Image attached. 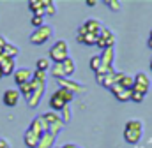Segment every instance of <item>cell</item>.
Instances as JSON below:
<instances>
[{
  "instance_id": "1",
  "label": "cell",
  "mask_w": 152,
  "mask_h": 148,
  "mask_svg": "<svg viewBox=\"0 0 152 148\" xmlns=\"http://www.w3.org/2000/svg\"><path fill=\"white\" fill-rule=\"evenodd\" d=\"M143 134V123L140 120H129L124 127V139L129 145H136L142 139Z\"/></svg>"
},
{
  "instance_id": "2",
  "label": "cell",
  "mask_w": 152,
  "mask_h": 148,
  "mask_svg": "<svg viewBox=\"0 0 152 148\" xmlns=\"http://www.w3.org/2000/svg\"><path fill=\"white\" fill-rule=\"evenodd\" d=\"M75 99V95L71 94V92H67V90H64V88H58L51 97H50V108L55 111H62L71 101Z\"/></svg>"
},
{
  "instance_id": "3",
  "label": "cell",
  "mask_w": 152,
  "mask_h": 148,
  "mask_svg": "<svg viewBox=\"0 0 152 148\" xmlns=\"http://www.w3.org/2000/svg\"><path fill=\"white\" fill-rule=\"evenodd\" d=\"M67 58H69V46H67V42L66 41H57L50 48V60H53L55 64H62Z\"/></svg>"
},
{
  "instance_id": "4",
  "label": "cell",
  "mask_w": 152,
  "mask_h": 148,
  "mask_svg": "<svg viewBox=\"0 0 152 148\" xmlns=\"http://www.w3.org/2000/svg\"><path fill=\"white\" fill-rule=\"evenodd\" d=\"M51 36H53V27H50V25H42L41 28H36V30L32 32V36H30V42L36 44V46H41V44H44L48 39H51Z\"/></svg>"
},
{
  "instance_id": "5",
  "label": "cell",
  "mask_w": 152,
  "mask_h": 148,
  "mask_svg": "<svg viewBox=\"0 0 152 148\" xmlns=\"http://www.w3.org/2000/svg\"><path fill=\"white\" fill-rule=\"evenodd\" d=\"M149 88H151V79L147 78V74L145 73H138L134 76V85H133V92H136V94H142V95H145L147 92H149Z\"/></svg>"
},
{
  "instance_id": "6",
  "label": "cell",
  "mask_w": 152,
  "mask_h": 148,
  "mask_svg": "<svg viewBox=\"0 0 152 148\" xmlns=\"http://www.w3.org/2000/svg\"><path fill=\"white\" fill-rule=\"evenodd\" d=\"M44 88H46V83H37V85H36L32 95L27 99V104H28L30 108H37L39 106V102H41V99H42V95H44Z\"/></svg>"
},
{
  "instance_id": "7",
  "label": "cell",
  "mask_w": 152,
  "mask_h": 148,
  "mask_svg": "<svg viewBox=\"0 0 152 148\" xmlns=\"http://www.w3.org/2000/svg\"><path fill=\"white\" fill-rule=\"evenodd\" d=\"M58 81V85H60V88H64V90H67V92H71L73 95L75 94H81L85 88H83V85H80V83H76L73 79H67V78H62V79H57Z\"/></svg>"
},
{
  "instance_id": "8",
  "label": "cell",
  "mask_w": 152,
  "mask_h": 148,
  "mask_svg": "<svg viewBox=\"0 0 152 148\" xmlns=\"http://www.w3.org/2000/svg\"><path fill=\"white\" fill-rule=\"evenodd\" d=\"M0 71L4 76H11V74H14L16 71V62H14V58H9V57H5L4 53L0 55Z\"/></svg>"
},
{
  "instance_id": "9",
  "label": "cell",
  "mask_w": 152,
  "mask_h": 148,
  "mask_svg": "<svg viewBox=\"0 0 152 148\" xmlns=\"http://www.w3.org/2000/svg\"><path fill=\"white\" fill-rule=\"evenodd\" d=\"M20 92L18 90H14V88H9V90H5L4 92V97H2V101H4V104L7 106V108H14L18 102H20Z\"/></svg>"
},
{
  "instance_id": "10",
  "label": "cell",
  "mask_w": 152,
  "mask_h": 148,
  "mask_svg": "<svg viewBox=\"0 0 152 148\" xmlns=\"http://www.w3.org/2000/svg\"><path fill=\"white\" fill-rule=\"evenodd\" d=\"M110 92L113 94L115 97H117V101H120V102H127V101H131V95H133V90H124L118 83L112 85Z\"/></svg>"
},
{
  "instance_id": "11",
  "label": "cell",
  "mask_w": 152,
  "mask_h": 148,
  "mask_svg": "<svg viewBox=\"0 0 152 148\" xmlns=\"http://www.w3.org/2000/svg\"><path fill=\"white\" fill-rule=\"evenodd\" d=\"M12 76H14V81H16V85H18V86H21V85H25V83L32 81V71H30V69H27V67L16 69Z\"/></svg>"
},
{
  "instance_id": "12",
  "label": "cell",
  "mask_w": 152,
  "mask_h": 148,
  "mask_svg": "<svg viewBox=\"0 0 152 148\" xmlns=\"http://www.w3.org/2000/svg\"><path fill=\"white\" fill-rule=\"evenodd\" d=\"M28 129L34 131L36 134H39V136H42L44 132H48V123H46V120H44L42 115H41V116H36V118L32 120V123H30Z\"/></svg>"
},
{
  "instance_id": "13",
  "label": "cell",
  "mask_w": 152,
  "mask_h": 148,
  "mask_svg": "<svg viewBox=\"0 0 152 148\" xmlns=\"http://www.w3.org/2000/svg\"><path fill=\"white\" fill-rule=\"evenodd\" d=\"M39 139H41V136L36 134L34 131H30V129H27V132H25V136H23V141H25V145L28 148H37L39 145Z\"/></svg>"
},
{
  "instance_id": "14",
  "label": "cell",
  "mask_w": 152,
  "mask_h": 148,
  "mask_svg": "<svg viewBox=\"0 0 152 148\" xmlns=\"http://www.w3.org/2000/svg\"><path fill=\"white\" fill-rule=\"evenodd\" d=\"M83 27L87 28V32H88V34H101V30H103L101 21H99V20H94V18L87 20V21L83 23Z\"/></svg>"
},
{
  "instance_id": "15",
  "label": "cell",
  "mask_w": 152,
  "mask_h": 148,
  "mask_svg": "<svg viewBox=\"0 0 152 148\" xmlns=\"http://www.w3.org/2000/svg\"><path fill=\"white\" fill-rule=\"evenodd\" d=\"M27 5L34 12V16H44V0H28Z\"/></svg>"
},
{
  "instance_id": "16",
  "label": "cell",
  "mask_w": 152,
  "mask_h": 148,
  "mask_svg": "<svg viewBox=\"0 0 152 148\" xmlns=\"http://www.w3.org/2000/svg\"><path fill=\"white\" fill-rule=\"evenodd\" d=\"M55 139H57V136H53L50 132H44L41 136V139H39L37 148H53L55 147Z\"/></svg>"
},
{
  "instance_id": "17",
  "label": "cell",
  "mask_w": 152,
  "mask_h": 148,
  "mask_svg": "<svg viewBox=\"0 0 152 148\" xmlns=\"http://www.w3.org/2000/svg\"><path fill=\"white\" fill-rule=\"evenodd\" d=\"M99 57H101V62H103V65H106V67H112V62H113V58H115L113 48H106V49H103V53H101Z\"/></svg>"
},
{
  "instance_id": "18",
  "label": "cell",
  "mask_w": 152,
  "mask_h": 148,
  "mask_svg": "<svg viewBox=\"0 0 152 148\" xmlns=\"http://www.w3.org/2000/svg\"><path fill=\"white\" fill-rule=\"evenodd\" d=\"M36 85H37V81H34V79H32V81H28V83H25V85H21V86H20V90H18V92H20V95H23L25 99H28V97L32 95V92H34Z\"/></svg>"
},
{
  "instance_id": "19",
  "label": "cell",
  "mask_w": 152,
  "mask_h": 148,
  "mask_svg": "<svg viewBox=\"0 0 152 148\" xmlns=\"http://www.w3.org/2000/svg\"><path fill=\"white\" fill-rule=\"evenodd\" d=\"M76 41L80 44H85V46H94L99 41V34H87V36H83V37H76Z\"/></svg>"
},
{
  "instance_id": "20",
  "label": "cell",
  "mask_w": 152,
  "mask_h": 148,
  "mask_svg": "<svg viewBox=\"0 0 152 148\" xmlns=\"http://www.w3.org/2000/svg\"><path fill=\"white\" fill-rule=\"evenodd\" d=\"M2 53H4L5 57H9V58H16V57L20 55V49H18V46H14V44H11V42H7V44L4 46V49H2Z\"/></svg>"
},
{
  "instance_id": "21",
  "label": "cell",
  "mask_w": 152,
  "mask_h": 148,
  "mask_svg": "<svg viewBox=\"0 0 152 148\" xmlns=\"http://www.w3.org/2000/svg\"><path fill=\"white\" fill-rule=\"evenodd\" d=\"M62 67H64L66 78H67V76H73V74H75V71H76V65H75V62H73V58L64 60V62H62Z\"/></svg>"
},
{
  "instance_id": "22",
  "label": "cell",
  "mask_w": 152,
  "mask_h": 148,
  "mask_svg": "<svg viewBox=\"0 0 152 148\" xmlns=\"http://www.w3.org/2000/svg\"><path fill=\"white\" fill-rule=\"evenodd\" d=\"M42 118L46 120V123H48V127H50V125H53L55 122H58V120H62V118H60V115H58V113H55V111H50V113H44V115H42Z\"/></svg>"
},
{
  "instance_id": "23",
  "label": "cell",
  "mask_w": 152,
  "mask_h": 148,
  "mask_svg": "<svg viewBox=\"0 0 152 148\" xmlns=\"http://www.w3.org/2000/svg\"><path fill=\"white\" fill-rule=\"evenodd\" d=\"M64 125H66V123H64L62 120H58V122H55L53 125H50V127H48V132H50V134H53V136H58V134H60V131L64 129Z\"/></svg>"
},
{
  "instance_id": "24",
  "label": "cell",
  "mask_w": 152,
  "mask_h": 148,
  "mask_svg": "<svg viewBox=\"0 0 152 148\" xmlns=\"http://www.w3.org/2000/svg\"><path fill=\"white\" fill-rule=\"evenodd\" d=\"M48 69H50V58L42 57V58H39L37 62H36V71H42V73H46Z\"/></svg>"
},
{
  "instance_id": "25",
  "label": "cell",
  "mask_w": 152,
  "mask_h": 148,
  "mask_svg": "<svg viewBox=\"0 0 152 148\" xmlns=\"http://www.w3.org/2000/svg\"><path fill=\"white\" fill-rule=\"evenodd\" d=\"M51 76H53V78H57V79H62V78H66V73H64V67H62V64H55V65L51 67Z\"/></svg>"
},
{
  "instance_id": "26",
  "label": "cell",
  "mask_w": 152,
  "mask_h": 148,
  "mask_svg": "<svg viewBox=\"0 0 152 148\" xmlns=\"http://www.w3.org/2000/svg\"><path fill=\"white\" fill-rule=\"evenodd\" d=\"M55 12H57V5H55V2H51V0H44V14H48V16H55Z\"/></svg>"
},
{
  "instance_id": "27",
  "label": "cell",
  "mask_w": 152,
  "mask_h": 148,
  "mask_svg": "<svg viewBox=\"0 0 152 148\" xmlns=\"http://www.w3.org/2000/svg\"><path fill=\"white\" fill-rule=\"evenodd\" d=\"M101 65H103V62H101V57H99V55H94V57L90 58V69H92L94 73H97V71L101 69Z\"/></svg>"
},
{
  "instance_id": "28",
  "label": "cell",
  "mask_w": 152,
  "mask_h": 148,
  "mask_svg": "<svg viewBox=\"0 0 152 148\" xmlns=\"http://www.w3.org/2000/svg\"><path fill=\"white\" fill-rule=\"evenodd\" d=\"M32 79L37 81V83H46V73H42V71H34V73H32Z\"/></svg>"
},
{
  "instance_id": "29",
  "label": "cell",
  "mask_w": 152,
  "mask_h": 148,
  "mask_svg": "<svg viewBox=\"0 0 152 148\" xmlns=\"http://www.w3.org/2000/svg\"><path fill=\"white\" fill-rule=\"evenodd\" d=\"M30 23H32V27H36V28H41V27L44 25V16H32Z\"/></svg>"
},
{
  "instance_id": "30",
  "label": "cell",
  "mask_w": 152,
  "mask_h": 148,
  "mask_svg": "<svg viewBox=\"0 0 152 148\" xmlns=\"http://www.w3.org/2000/svg\"><path fill=\"white\" fill-rule=\"evenodd\" d=\"M104 5H106L108 9H112V11H120V2H118V0H106Z\"/></svg>"
},
{
  "instance_id": "31",
  "label": "cell",
  "mask_w": 152,
  "mask_h": 148,
  "mask_svg": "<svg viewBox=\"0 0 152 148\" xmlns=\"http://www.w3.org/2000/svg\"><path fill=\"white\" fill-rule=\"evenodd\" d=\"M60 118H62V122H64V123H67V122L71 120V110H69V104L62 110V116H60Z\"/></svg>"
},
{
  "instance_id": "32",
  "label": "cell",
  "mask_w": 152,
  "mask_h": 148,
  "mask_svg": "<svg viewBox=\"0 0 152 148\" xmlns=\"http://www.w3.org/2000/svg\"><path fill=\"white\" fill-rule=\"evenodd\" d=\"M143 97H145V95L133 92V95H131V101H133V102H142V101H143Z\"/></svg>"
},
{
  "instance_id": "33",
  "label": "cell",
  "mask_w": 152,
  "mask_h": 148,
  "mask_svg": "<svg viewBox=\"0 0 152 148\" xmlns=\"http://www.w3.org/2000/svg\"><path fill=\"white\" fill-rule=\"evenodd\" d=\"M0 148H11L9 141H7V139H4V138H0Z\"/></svg>"
},
{
  "instance_id": "34",
  "label": "cell",
  "mask_w": 152,
  "mask_h": 148,
  "mask_svg": "<svg viewBox=\"0 0 152 148\" xmlns=\"http://www.w3.org/2000/svg\"><path fill=\"white\" fill-rule=\"evenodd\" d=\"M7 44V41H5V37L4 36H0V49H4V46Z\"/></svg>"
},
{
  "instance_id": "35",
  "label": "cell",
  "mask_w": 152,
  "mask_h": 148,
  "mask_svg": "<svg viewBox=\"0 0 152 148\" xmlns=\"http://www.w3.org/2000/svg\"><path fill=\"white\" fill-rule=\"evenodd\" d=\"M85 4H87V5H96V4H97V2H96V0H87V2H85Z\"/></svg>"
},
{
  "instance_id": "36",
  "label": "cell",
  "mask_w": 152,
  "mask_h": 148,
  "mask_svg": "<svg viewBox=\"0 0 152 148\" xmlns=\"http://www.w3.org/2000/svg\"><path fill=\"white\" fill-rule=\"evenodd\" d=\"M149 48L152 49V37H149Z\"/></svg>"
},
{
  "instance_id": "37",
  "label": "cell",
  "mask_w": 152,
  "mask_h": 148,
  "mask_svg": "<svg viewBox=\"0 0 152 148\" xmlns=\"http://www.w3.org/2000/svg\"><path fill=\"white\" fill-rule=\"evenodd\" d=\"M2 78H4V74H2V71H0V79H2Z\"/></svg>"
},
{
  "instance_id": "38",
  "label": "cell",
  "mask_w": 152,
  "mask_h": 148,
  "mask_svg": "<svg viewBox=\"0 0 152 148\" xmlns=\"http://www.w3.org/2000/svg\"><path fill=\"white\" fill-rule=\"evenodd\" d=\"M151 69H152V58H151Z\"/></svg>"
},
{
  "instance_id": "39",
  "label": "cell",
  "mask_w": 152,
  "mask_h": 148,
  "mask_svg": "<svg viewBox=\"0 0 152 148\" xmlns=\"http://www.w3.org/2000/svg\"><path fill=\"white\" fill-rule=\"evenodd\" d=\"M151 37H152V32H151Z\"/></svg>"
},
{
  "instance_id": "40",
  "label": "cell",
  "mask_w": 152,
  "mask_h": 148,
  "mask_svg": "<svg viewBox=\"0 0 152 148\" xmlns=\"http://www.w3.org/2000/svg\"><path fill=\"white\" fill-rule=\"evenodd\" d=\"M60 148H62V147H60Z\"/></svg>"
}]
</instances>
